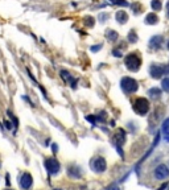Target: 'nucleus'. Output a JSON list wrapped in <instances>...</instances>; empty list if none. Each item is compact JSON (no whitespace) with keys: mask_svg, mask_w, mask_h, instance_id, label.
Instances as JSON below:
<instances>
[{"mask_svg":"<svg viewBox=\"0 0 169 190\" xmlns=\"http://www.w3.org/2000/svg\"><path fill=\"white\" fill-rule=\"evenodd\" d=\"M18 184H20V186L23 187V189L28 190L29 187L32 186V184H33V178H32V176L29 173H24V174H21Z\"/></svg>","mask_w":169,"mask_h":190,"instance_id":"obj_9","label":"nucleus"},{"mask_svg":"<svg viewBox=\"0 0 169 190\" xmlns=\"http://www.w3.org/2000/svg\"><path fill=\"white\" fill-rule=\"evenodd\" d=\"M168 176H169V169H168V166L164 165V164L158 165L157 168L155 169V177L157 179H165Z\"/></svg>","mask_w":169,"mask_h":190,"instance_id":"obj_8","label":"nucleus"},{"mask_svg":"<svg viewBox=\"0 0 169 190\" xmlns=\"http://www.w3.org/2000/svg\"><path fill=\"white\" fill-rule=\"evenodd\" d=\"M114 55H115V57H121V53L119 52V50H114Z\"/></svg>","mask_w":169,"mask_h":190,"instance_id":"obj_24","label":"nucleus"},{"mask_svg":"<svg viewBox=\"0 0 169 190\" xmlns=\"http://www.w3.org/2000/svg\"><path fill=\"white\" fill-rule=\"evenodd\" d=\"M168 49H169V42H168Z\"/></svg>","mask_w":169,"mask_h":190,"instance_id":"obj_29","label":"nucleus"},{"mask_svg":"<svg viewBox=\"0 0 169 190\" xmlns=\"http://www.w3.org/2000/svg\"><path fill=\"white\" fill-rule=\"evenodd\" d=\"M106 37H107V40H110V41H116V38H118V33H116L115 30L108 29V30L106 32Z\"/></svg>","mask_w":169,"mask_h":190,"instance_id":"obj_14","label":"nucleus"},{"mask_svg":"<svg viewBox=\"0 0 169 190\" xmlns=\"http://www.w3.org/2000/svg\"><path fill=\"white\" fill-rule=\"evenodd\" d=\"M67 172H69V176L70 177H75V178H78V177L81 176V172H79L78 168H70V169H67Z\"/></svg>","mask_w":169,"mask_h":190,"instance_id":"obj_15","label":"nucleus"},{"mask_svg":"<svg viewBox=\"0 0 169 190\" xmlns=\"http://www.w3.org/2000/svg\"><path fill=\"white\" fill-rule=\"evenodd\" d=\"M52 149L54 150V152H57V144H53L52 145Z\"/></svg>","mask_w":169,"mask_h":190,"instance_id":"obj_26","label":"nucleus"},{"mask_svg":"<svg viewBox=\"0 0 169 190\" xmlns=\"http://www.w3.org/2000/svg\"><path fill=\"white\" fill-rule=\"evenodd\" d=\"M145 24H148V25H153V24H156L158 21V17L155 15V13H148L147 16H145Z\"/></svg>","mask_w":169,"mask_h":190,"instance_id":"obj_12","label":"nucleus"},{"mask_svg":"<svg viewBox=\"0 0 169 190\" xmlns=\"http://www.w3.org/2000/svg\"><path fill=\"white\" fill-rule=\"evenodd\" d=\"M112 140H114V144H115L116 149L119 150V155L123 156V152L120 150V145L126 141V132H124L123 129H118V131H116V133L114 135V139Z\"/></svg>","mask_w":169,"mask_h":190,"instance_id":"obj_6","label":"nucleus"},{"mask_svg":"<svg viewBox=\"0 0 169 190\" xmlns=\"http://www.w3.org/2000/svg\"><path fill=\"white\" fill-rule=\"evenodd\" d=\"M91 168L94 172H98V173H102V172L106 170V168H107V164H106V160L103 157H95L91 160Z\"/></svg>","mask_w":169,"mask_h":190,"instance_id":"obj_4","label":"nucleus"},{"mask_svg":"<svg viewBox=\"0 0 169 190\" xmlns=\"http://www.w3.org/2000/svg\"><path fill=\"white\" fill-rule=\"evenodd\" d=\"M106 190H120V189H119V186H116V185H110L108 187H106Z\"/></svg>","mask_w":169,"mask_h":190,"instance_id":"obj_21","label":"nucleus"},{"mask_svg":"<svg viewBox=\"0 0 169 190\" xmlns=\"http://www.w3.org/2000/svg\"><path fill=\"white\" fill-rule=\"evenodd\" d=\"M161 84H163V90H164V91H169V78L164 79Z\"/></svg>","mask_w":169,"mask_h":190,"instance_id":"obj_20","label":"nucleus"},{"mask_svg":"<svg viewBox=\"0 0 169 190\" xmlns=\"http://www.w3.org/2000/svg\"><path fill=\"white\" fill-rule=\"evenodd\" d=\"M124 63H126V67L131 71H137L140 69V65H141V60L137 54L132 53V54H128L124 60Z\"/></svg>","mask_w":169,"mask_h":190,"instance_id":"obj_1","label":"nucleus"},{"mask_svg":"<svg viewBox=\"0 0 169 190\" xmlns=\"http://www.w3.org/2000/svg\"><path fill=\"white\" fill-rule=\"evenodd\" d=\"M169 71V67H164V66H160V65H152L149 67V73H151V77L155 79L160 78L163 74L168 73Z\"/></svg>","mask_w":169,"mask_h":190,"instance_id":"obj_7","label":"nucleus"},{"mask_svg":"<svg viewBox=\"0 0 169 190\" xmlns=\"http://www.w3.org/2000/svg\"><path fill=\"white\" fill-rule=\"evenodd\" d=\"M160 94H161V90L156 89V87H153V89H151L149 91H148V95H151V96H155V98H157Z\"/></svg>","mask_w":169,"mask_h":190,"instance_id":"obj_17","label":"nucleus"},{"mask_svg":"<svg viewBox=\"0 0 169 190\" xmlns=\"http://www.w3.org/2000/svg\"><path fill=\"white\" fill-rule=\"evenodd\" d=\"M149 110V103L145 98H137L133 103V111L139 115H145Z\"/></svg>","mask_w":169,"mask_h":190,"instance_id":"obj_3","label":"nucleus"},{"mask_svg":"<svg viewBox=\"0 0 169 190\" xmlns=\"http://www.w3.org/2000/svg\"><path fill=\"white\" fill-rule=\"evenodd\" d=\"M120 86H121V90L127 94H131V92H135L137 90V82L135 81L133 78L131 77H124L121 78V82H120Z\"/></svg>","mask_w":169,"mask_h":190,"instance_id":"obj_2","label":"nucleus"},{"mask_svg":"<svg viewBox=\"0 0 169 190\" xmlns=\"http://www.w3.org/2000/svg\"><path fill=\"white\" fill-rule=\"evenodd\" d=\"M151 7L153 8V11H160L163 4H161L160 0H152V1H151Z\"/></svg>","mask_w":169,"mask_h":190,"instance_id":"obj_16","label":"nucleus"},{"mask_svg":"<svg viewBox=\"0 0 169 190\" xmlns=\"http://www.w3.org/2000/svg\"><path fill=\"white\" fill-rule=\"evenodd\" d=\"M115 18L119 24H124V23H127V20H128V15H127L126 11H118L116 15H115Z\"/></svg>","mask_w":169,"mask_h":190,"instance_id":"obj_10","label":"nucleus"},{"mask_svg":"<svg viewBox=\"0 0 169 190\" xmlns=\"http://www.w3.org/2000/svg\"><path fill=\"white\" fill-rule=\"evenodd\" d=\"M163 132L166 135H169V119H166L163 123Z\"/></svg>","mask_w":169,"mask_h":190,"instance_id":"obj_19","label":"nucleus"},{"mask_svg":"<svg viewBox=\"0 0 169 190\" xmlns=\"http://www.w3.org/2000/svg\"><path fill=\"white\" fill-rule=\"evenodd\" d=\"M53 190H62V189H53Z\"/></svg>","mask_w":169,"mask_h":190,"instance_id":"obj_28","label":"nucleus"},{"mask_svg":"<svg viewBox=\"0 0 169 190\" xmlns=\"http://www.w3.org/2000/svg\"><path fill=\"white\" fill-rule=\"evenodd\" d=\"M128 41H129V42H132V44L137 41V34L135 33L133 30H131V32L128 33Z\"/></svg>","mask_w":169,"mask_h":190,"instance_id":"obj_18","label":"nucleus"},{"mask_svg":"<svg viewBox=\"0 0 169 190\" xmlns=\"http://www.w3.org/2000/svg\"><path fill=\"white\" fill-rule=\"evenodd\" d=\"M44 165L50 174H57L60 172V162L57 161V158H46Z\"/></svg>","mask_w":169,"mask_h":190,"instance_id":"obj_5","label":"nucleus"},{"mask_svg":"<svg viewBox=\"0 0 169 190\" xmlns=\"http://www.w3.org/2000/svg\"><path fill=\"white\" fill-rule=\"evenodd\" d=\"M100 48H102V45H100V44L97 45V46H91V52H98Z\"/></svg>","mask_w":169,"mask_h":190,"instance_id":"obj_22","label":"nucleus"},{"mask_svg":"<svg viewBox=\"0 0 169 190\" xmlns=\"http://www.w3.org/2000/svg\"><path fill=\"white\" fill-rule=\"evenodd\" d=\"M163 41H164L163 36H155V37H152V38H151L149 46L153 48V49H157V48H160V45H161V42H163Z\"/></svg>","mask_w":169,"mask_h":190,"instance_id":"obj_11","label":"nucleus"},{"mask_svg":"<svg viewBox=\"0 0 169 190\" xmlns=\"http://www.w3.org/2000/svg\"><path fill=\"white\" fill-rule=\"evenodd\" d=\"M61 77H62L65 81H71V87H75L77 81H75V79H73V77H71L66 70H61Z\"/></svg>","mask_w":169,"mask_h":190,"instance_id":"obj_13","label":"nucleus"},{"mask_svg":"<svg viewBox=\"0 0 169 190\" xmlns=\"http://www.w3.org/2000/svg\"><path fill=\"white\" fill-rule=\"evenodd\" d=\"M166 186H168V184H166V182H165V184H164V185H161V186H160V189H158V190H164V189H166Z\"/></svg>","mask_w":169,"mask_h":190,"instance_id":"obj_25","label":"nucleus"},{"mask_svg":"<svg viewBox=\"0 0 169 190\" xmlns=\"http://www.w3.org/2000/svg\"><path fill=\"white\" fill-rule=\"evenodd\" d=\"M4 124H5V128H7V129H11V128H12V124H11V123H8V121H4Z\"/></svg>","mask_w":169,"mask_h":190,"instance_id":"obj_23","label":"nucleus"},{"mask_svg":"<svg viewBox=\"0 0 169 190\" xmlns=\"http://www.w3.org/2000/svg\"><path fill=\"white\" fill-rule=\"evenodd\" d=\"M166 7H168V16H169V1H168V4H166Z\"/></svg>","mask_w":169,"mask_h":190,"instance_id":"obj_27","label":"nucleus"}]
</instances>
